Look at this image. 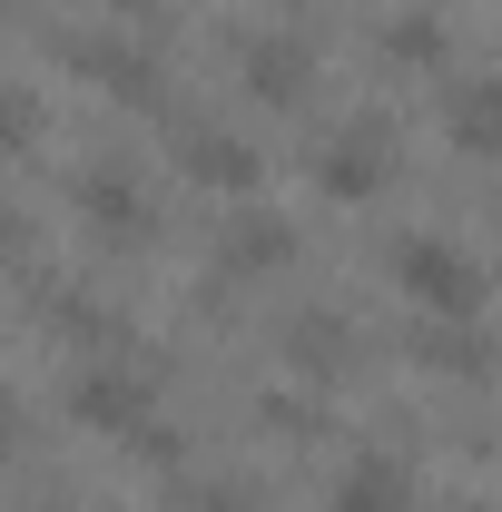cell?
<instances>
[{
    "label": "cell",
    "instance_id": "obj_1",
    "mask_svg": "<svg viewBox=\"0 0 502 512\" xmlns=\"http://www.w3.org/2000/svg\"><path fill=\"white\" fill-rule=\"evenodd\" d=\"M394 286L414 306H434V316H473L483 306V266L453 247V237H404L394 247Z\"/></svg>",
    "mask_w": 502,
    "mask_h": 512
},
{
    "label": "cell",
    "instance_id": "obj_2",
    "mask_svg": "<svg viewBox=\"0 0 502 512\" xmlns=\"http://www.w3.org/2000/svg\"><path fill=\"white\" fill-rule=\"evenodd\" d=\"M404 503H414V473L394 453H355L345 483H335V512H404Z\"/></svg>",
    "mask_w": 502,
    "mask_h": 512
},
{
    "label": "cell",
    "instance_id": "obj_3",
    "mask_svg": "<svg viewBox=\"0 0 502 512\" xmlns=\"http://www.w3.org/2000/svg\"><path fill=\"white\" fill-rule=\"evenodd\" d=\"M178 158H188L207 188H237V197L256 188V148H247V138H227V128H188V138H178Z\"/></svg>",
    "mask_w": 502,
    "mask_h": 512
},
{
    "label": "cell",
    "instance_id": "obj_4",
    "mask_svg": "<svg viewBox=\"0 0 502 512\" xmlns=\"http://www.w3.org/2000/svg\"><path fill=\"white\" fill-rule=\"evenodd\" d=\"M138 404H148V394L128 375H79L69 384V414H79L89 434H138Z\"/></svg>",
    "mask_w": 502,
    "mask_h": 512
},
{
    "label": "cell",
    "instance_id": "obj_5",
    "mask_svg": "<svg viewBox=\"0 0 502 512\" xmlns=\"http://www.w3.org/2000/svg\"><path fill=\"white\" fill-rule=\"evenodd\" d=\"M315 178H325L335 197H365V188L384 178V128H355V138H335V148L315 158Z\"/></svg>",
    "mask_w": 502,
    "mask_h": 512
},
{
    "label": "cell",
    "instance_id": "obj_6",
    "mask_svg": "<svg viewBox=\"0 0 502 512\" xmlns=\"http://www.w3.org/2000/svg\"><path fill=\"white\" fill-rule=\"evenodd\" d=\"M453 138L483 148V158H502V69H493V79H473V89L453 99Z\"/></svg>",
    "mask_w": 502,
    "mask_h": 512
},
{
    "label": "cell",
    "instance_id": "obj_7",
    "mask_svg": "<svg viewBox=\"0 0 502 512\" xmlns=\"http://www.w3.org/2000/svg\"><path fill=\"white\" fill-rule=\"evenodd\" d=\"M247 79L266 89V99H296V79H306V60H296L286 40H256V50H247Z\"/></svg>",
    "mask_w": 502,
    "mask_h": 512
},
{
    "label": "cell",
    "instance_id": "obj_8",
    "mask_svg": "<svg viewBox=\"0 0 502 512\" xmlns=\"http://www.w3.org/2000/svg\"><path fill=\"white\" fill-rule=\"evenodd\" d=\"M286 256V227L276 217H247V227H227V266H276Z\"/></svg>",
    "mask_w": 502,
    "mask_h": 512
}]
</instances>
